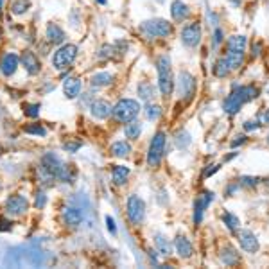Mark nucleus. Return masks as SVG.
I'll list each match as a JSON object with an SVG mask.
<instances>
[{
	"instance_id": "12",
	"label": "nucleus",
	"mask_w": 269,
	"mask_h": 269,
	"mask_svg": "<svg viewBox=\"0 0 269 269\" xmlns=\"http://www.w3.org/2000/svg\"><path fill=\"white\" fill-rule=\"evenodd\" d=\"M237 242H239V246H241V250L246 251V253H257L259 248H260L257 235L250 230L237 231Z\"/></svg>"
},
{
	"instance_id": "14",
	"label": "nucleus",
	"mask_w": 269,
	"mask_h": 269,
	"mask_svg": "<svg viewBox=\"0 0 269 269\" xmlns=\"http://www.w3.org/2000/svg\"><path fill=\"white\" fill-rule=\"evenodd\" d=\"M90 111H92V117L94 118H97V120H104V118H108L109 115L113 113V108H111V104H109L108 101L97 99V101L92 103Z\"/></svg>"
},
{
	"instance_id": "40",
	"label": "nucleus",
	"mask_w": 269,
	"mask_h": 269,
	"mask_svg": "<svg viewBox=\"0 0 269 269\" xmlns=\"http://www.w3.org/2000/svg\"><path fill=\"white\" fill-rule=\"evenodd\" d=\"M260 124L257 122V120H248V122H244V129L246 131H253V129H259Z\"/></svg>"
},
{
	"instance_id": "36",
	"label": "nucleus",
	"mask_w": 269,
	"mask_h": 269,
	"mask_svg": "<svg viewBox=\"0 0 269 269\" xmlns=\"http://www.w3.org/2000/svg\"><path fill=\"white\" fill-rule=\"evenodd\" d=\"M260 183V178H257V176H242L241 179H239V185H242V187H257V185Z\"/></svg>"
},
{
	"instance_id": "42",
	"label": "nucleus",
	"mask_w": 269,
	"mask_h": 269,
	"mask_svg": "<svg viewBox=\"0 0 269 269\" xmlns=\"http://www.w3.org/2000/svg\"><path fill=\"white\" fill-rule=\"evenodd\" d=\"M45 201H47V198H45V194L40 192V194H38V198H36V203H34V207H36V208H42L43 205H45Z\"/></svg>"
},
{
	"instance_id": "37",
	"label": "nucleus",
	"mask_w": 269,
	"mask_h": 269,
	"mask_svg": "<svg viewBox=\"0 0 269 269\" xmlns=\"http://www.w3.org/2000/svg\"><path fill=\"white\" fill-rule=\"evenodd\" d=\"M24 113L27 117H38L40 115V104H24Z\"/></svg>"
},
{
	"instance_id": "21",
	"label": "nucleus",
	"mask_w": 269,
	"mask_h": 269,
	"mask_svg": "<svg viewBox=\"0 0 269 269\" xmlns=\"http://www.w3.org/2000/svg\"><path fill=\"white\" fill-rule=\"evenodd\" d=\"M248 47V38L244 34H231L230 38L226 40V49L233 52H244Z\"/></svg>"
},
{
	"instance_id": "2",
	"label": "nucleus",
	"mask_w": 269,
	"mask_h": 269,
	"mask_svg": "<svg viewBox=\"0 0 269 269\" xmlns=\"http://www.w3.org/2000/svg\"><path fill=\"white\" fill-rule=\"evenodd\" d=\"M42 169L45 170L51 178H56L59 179V181H65V183H72L74 178H76V169H74V165L63 163L61 158L57 155H54V153L43 155Z\"/></svg>"
},
{
	"instance_id": "11",
	"label": "nucleus",
	"mask_w": 269,
	"mask_h": 269,
	"mask_svg": "<svg viewBox=\"0 0 269 269\" xmlns=\"http://www.w3.org/2000/svg\"><path fill=\"white\" fill-rule=\"evenodd\" d=\"M214 198H215V194H214L212 190H203V192L196 198V203H194V224H199V222H201L205 210H207L208 205L214 201Z\"/></svg>"
},
{
	"instance_id": "47",
	"label": "nucleus",
	"mask_w": 269,
	"mask_h": 269,
	"mask_svg": "<svg viewBox=\"0 0 269 269\" xmlns=\"http://www.w3.org/2000/svg\"><path fill=\"white\" fill-rule=\"evenodd\" d=\"M264 124H268V126H269V108L264 111Z\"/></svg>"
},
{
	"instance_id": "27",
	"label": "nucleus",
	"mask_w": 269,
	"mask_h": 269,
	"mask_svg": "<svg viewBox=\"0 0 269 269\" xmlns=\"http://www.w3.org/2000/svg\"><path fill=\"white\" fill-rule=\"evenodd\" d=\"M131 153V146L126 140H117L111 144V155L117 158H126Z\"/></svg>"
},
{
	"instance_id": "39",
	"label": "nucleus",
	"mask_w": 269,
	"mask_h": 269,
	"mask_svg": "<svg viewBox=\"0 0 269 269\" xmlns=\"http://www.w3.org/2000/svg\"><path fill=\"white\" fill-rule=\"evenodd\" d=\"M113 52H115L113 45H104V47L101 49V52H99V57H111V56H113Z\"/></svg>"
},
{
	"instance_id": "35",
	"label": "nucleus",
	"mask_w": 269,
	"mask_h": 269,
	"mask_svg": "<svg viewBox=\"0 0 269 269\" xmlns=\"http://www.w3.org/2000/svg\"><path fill=\"white\" fill-rule=\"evenodd\" d=\"M24 131L29 133V135H38V137H45L47 135V129L43 128V126H40V124H36V126H25Z\"/></svg>"
},
{
	"instance_id": "34",
	"label": "nucleus",
	"mask_w": 269,
	"mask_h": 269,
	"mask_svg": "<svg viewBox=\"0 0 269 269\" xmlns=\"http://www.w3.org/2000/svg\"><path fill=\"white\" fill-rule=\"evenodd\" d=\"M29 7H31V0H14L11 11L13 14H24L25 11H29Z\"/></svg>"
},
{
	"instance_id": "32",
	"label": "nucleus",
	"mask_w": 269,
	"mask_h": 269,
	"mask_svg": "<svg viewBox=\"0 0 269 269\" xmlns=\"http://www.w3.org/2000/svg\"><path fill=\"white\" fill-rule=\"evenodd\" d=\"M138 95H140V99L149 101L155 95V86L149 81H142L140 85H138Z\"/></svg>"
},
{
	"instance_id": "45",
	"label": "nucleus",
	"mask_w": 269,
	"mask_h": 269,
	"mask_svg": "<svg viewBox=\"0 0 269 269\" xmlns=\"http://www.w3.org/2000/svg\"><path fill=\"white\" fill-rule=\"evenodd\" d=\"M251 56H259L260 54V43H253V47H251Z\"/></svg>"
},
{
	"instance_id": "41",
	"label": "nucleus",
	"mask_w": 269,
	"mask_h": 269,
	"mask_svg": "<svg viewBox=\"0 0 269 269\" xmlns=\"http://www.w3.org/2000/svg\"><path fill=\"white\" fill-rule=\"evenodd\" d=\"M106 224H108V230L115 235V233H117V226H115L113 217H109V215H106Z\"/></svg>"
},
{
	"instance_id": "1",
	"label": "nucleus",
	"mask_w": 269,
	"mask_h": 269,
	"mask_svg": "<svg viewBox=\"0 0 269 269\" xmlns=\"http://www.w3.org/2000/svg\"><path fill=\"white\" fill-rule=\"evenodd\" d=\"M259 97V88L253 85H244V86H239L235 85L233 90L230 92L224 103H222V108L226 111L228 115H235L237 111H241V108L244 106L246 103H250V101L257 99Z\"/></svg>"
},
{
	"instance_id": "24",
	"label": "nucleus",
	"mask_w": 269,
	"mask_h": 269,
	"mask_svg": "<svg viewBox=\"0 0 269 269\" xmlns=\"http://www.w3.org/2000/svg\"><path fill=\"white\" fill-rule=\"evenodd\" d=\"M129 167L126 165H115L113 170H111V181H113L117 187H120V185H124L126 181H128L129 178Z\"/></svg>"
},
{
	"instance_id": "6",
	"label": "nucleus",
	"mask_w": 269,
	"mask_h": 269,
	"mask_svg": "<svg viewBox=\"0 0 269 269\" xmlns=\"http://www.w3.org/2000/svg\"><path fill=\"white\" fill-rule=\"evenodd\" d=\"M76 56H77L76 45L65 43V45H61V47L54 52V56H52V65H54L56 70H66V68H70L72 63L76 61Z\"/></svg>"
},
{
	"instance_id": "7",
	"label": "nucleus",
	"mask_w": 269,
	"mask_h": 269,
	"mask_svg": "<svg viewBox=\"0 0 269 269\" xmlns=\"http://www.w3.org/2000/svg\"><path fill=\"white\" fill-rule=\"evenodd\" d=\"M165 142H167V137L163 131H158L153 137L151 144H149V151H147V163L149 167H158L160 165L161 158H163V153H165Z\"/></svg>"
},
{
	"instance_id": "25",
	"label": "nucleus",
	"mask_w": 269,
	"mask_h": 269,
	"mask_svg": "<svg viewBox=\"0 0 269 269\" xmlns=\"http://www.w3.org/2000/svg\"><path fill=\"white\" fill-rule=\"evenodd\" d=\"M63 219H65V222L68 226H79L81 221H83V214H81V210H77V208L70 207L65 210Z\"/></svg>"
},
{
	"instance_id": "31",
	"label": "nucleus",
	"mask_w": 269,
	"mask_h": 269,
	"mask_svg": "<svg viewBox=\"0 0 269 269\" xmlns=\"http://www.w3.org/2000/svg\"><path fill=\"white\" fill-rule=\"evenodd\" d=\"M222 222L226 224V228L230 231H239V226H241V221H239V217L237 215H233L231 212H226V214H222Z\"/></svg>"
},
{
	"instance_id": "17",
	"label": "nucleus",
	"mask_w": 269,
	"mask_h": 269,
	"mask_svg": "<svg viewBox=\"0 0 269 269\" xmlns=\"http://www.w3.org/2000/svg\"><path fill=\"white\" fill-rule=\"evenodd\" d=\"M174 248H176V253H178L181 259H190L194 253V248L190 244V241L187 239L185 235H178L174 239Z\"/></svg>"
},
{
	"instance_id": "28",
	"label": "nucleus",
	"mask_w": 269,
	"mask_h": 269,
	"mask_svg": "<svg viewBox=\"0 0 269 269\" xmlns=\"http://www.w3.org/2000/svg\"><path fill=\"white\" fill-rule=\"evenodd\" d=\"M226 61L230 65L231 70H239L244 63V52H233V51H228L226 52Z\"/></svg>"
},
{
	"instance_id": "48",
	"label": "nucleus",
	"mask_w": 269,
	"mask_h": 269,
	"mask_svg": "<svg viewBox=\"0 0 269 269\" xmlns=\"http://www.w3.org/2000/svg\"><path fill=\"white\" fill-rule=\"evenodd\" d=\"M95 2H97V4H101V5L106 4V0H95Z\"/></svg>"
},
{
	"instance_id": "3",
	"label": "nucleus",
	"mask_w": 269,
	"mask_h": 269,
	"mask_svg": "<svg viewBox=\"0 0 269 269\" xmlns=\"http://www.w3.org/2000/svg\"><path fill=\"white\" fill-rule=\"evenodd\" d=\"M156 72H158V88L161 92V97L169 99L176 86V79L172 76V63L169 56H160L156 59Z\"/></svg>"
},
{
	"instance_id": "15",
	"label": "nucleus",
	"mask_w": 269,
	"mask_h": 269,
	"mask_svg": "<svg viewBox=\"0 0 269 269\" xmlns=\"http://www.w3.org/2000/svg\"><path fill=\"white\" fill-rule=\"evenodd\" d=\"M20 59H22V65H24V68L27 70L29 76H36V74L40 72V68H42L40 59L36 57V54L31 52V51H25Z\"/></svg>"
},
{
	"instance_id": "26",
	"label": "nucleus",
	"mask_w": 269,
	"mask_h": 269,
	"mask_svg": "<svg viewBox=\"0 0 269 269\" xmlns=\"http://www.w3.org/2000/svg\"><path fill=\"white\" fill-rule=\"evenodd\" d=\"M113 79H115L113 74H109V72H99V74L92 76V79H90V85L97 86V88H103V86L111 85V83H113Z\"/></svg>"
},
{
	"instance_id": "29",
	"label": "nucleus",
	"mask_w": 269,
	"mask_h": 269,
	"mask_svg": "<svg viewBox=\"0 0 269 269\" xmlns=\"http://www.w3.org/2000/svg\"><path fill=\"white\" fill-rule=\"evenodd\" d=\"M212 72H214V76H215V77H226L228 74L231 72L230 65H228V61H226V57H224V56L219 57L217 61L214 63Z\"/></svg>"
},
{
	"instance_id": "18",
	"label": "nucleus",
	"mask_w": 269,
	"mask_h": 269,
	"mask_svg": "<svg viewBox=\"0 0 269 269\" xmlns=\"http://www.w3.org/2000/svg\"><path fill=\"white\" fill-rule=\"evenodd\" d=\"M18 63L20 57L16 54H13V52H9V54H5L2 63H0V70H2L4 76H13L14 72H16V68H18Z\"/></svg>"
},
{
	"instance_id": "8",
	"label": "nucleus",
	"mask_w": 269,
	"mask_h": 269,
	"mask_svg": "<svg viewBox=\"0 0 269 269\" xmlns=\"http://www.w3.org/2000/svg\"><path fill=\"white\" fill-rule=\"evenodd\" d=\"M126 208H128L129 221H131L135 226H138V224L144 222V219H146V203H144V199H142L140 196L131 194V196L128 198V205H126Z\"/></svg>"
},
{
	"instance_id": "9",
	"label": "nucleus",
	"mask_w": 269,
	"mask_h": 269,
	"mask_svg": "<svg viewBox=\"0 0 269 269\" xmlns=\"http://www.w3.org/2000/svg\"><path fill=\"white\" fill-rule=\"evenodd\" d=\"M176 85H178V95L185 101L192 99V95L196 94V86H198L196 85V77L190 72H179Z\"/></svg>"
},
{
	"instance_id": "38",
	"label": "nucleus",
	"mask_w": 269,
	"mask_h": 269,
	"mask_svg": "<svg viewBox=\"0 0 269 269\" xmlns=\"http://www.w3.org/2000/svg\"><path fill=\"white\" fill-rule=\"evenodd\" d=\"M222 36H224V34H222V29H215V31H214V42H212V45H214V49H217L219 45H221L222 42H224V38H222Z\"/></svg>"
},
{
	"instance_id": "13",
	"label": "nucleus",
	"mask_w": 269,
	"mask_h": 269,
	"mask_svg": "<svg viewBox=\"0 0 269 269\" xmlns=\"http://www.w3.org/2000/svg\"><path fill=\"white\" fill-rule=\"evenodd\" d=\"M27 208L29 201L20 194H14V196L5 199V212L9 215H22L24 212H27Z\"/></svg>"
},
{
	"instance_id": "50",
	"label": "nucleus",
	"mask_w": 269,
	"mask_h": 269,
	"mask_svg": "<svg viewBox=\"0 0 269 269\" xmlns=\"http://www.w3.org/2000/svg\"><path fill=\"white\" fill-rule=\"evenodd\" d=\"M268 5H269V0H268Z\"/></svg>"
},
{
	"instance_id": "19",
	"label": "nucleus",
	"mask_w": 269,
	"mask_h": 269,
	"mask_svg": "<svg viewBox=\"0 0 269 269\" xmlns=\"http://www.w3.org/2000/svg\"><path fill=\"white\" fill-rule=\"evenodd\" d=\"M221 262L228 268H233L241 262V255H239V251L233 248V246H226V248H222L221 250Z\"/></svg>"
},
{
	"instance_id": "43",
	"label": "nucleus",
	"mask_w": 269,
	"mask_h": 269,
	"mask_svg": "<svg viewBox=\"0 0 269 269\" xmlns=\"http://www.w3.org/2000/svg\"><path fill=\"white\" fill-rule=\"evenodd\" d=\"M219 170V165H208V169L203 172V178H208V176H212V174H215Z\"/></svg>"
},
{
	"instance_id": "4",
	"label": "nucleus",
	"mask_w": 269,
	"mask_h": 269,
	"mask_svg": "<svg viewBox=\"0 0 269 269\" xmlns=\"http://www.w3.org/2000/svg\"><path fill=\"white\" fill-rule=\"evenodd\" d=\"M174 31L172 24L165 18H153L146 20L140 24V33L147 38H167Z\"/></svg>"
},
{
	"instance_id": "46",
	"label": "nucleus",
	"mask_w": 269,
	"mask_h": 269,
	"mask_svg": "<svg viewBox=\"0 0 269 269\" xmlns=\"http://www.w3.org/2000/svg\"><path fill=\"white\" fill-rule=\"evenodd\" d=\"M237 138H239V140H233V142H231V147H237L239 144H244V142H246L244 135H241V137H237Z\"/></svg>"
},
{
	"instance_id": "16",
	"label": "nucleus",
	"mask_w": 269,
	"mask_h": 269,
	"mask_svg": "<svg viewBox=\"0 0 269 269\" xmlns=\"http://www.w3.org/2000/svg\"><path fill=\"white\" fill-rule=\"evenodd\" d=\"M170 16L174 22H185L190 16V7L185 4L183 0H174L170 4Z\"/></svg>"
},
{
	"instance_id": "22",
	"label": "nucleus",
	"mask_w": 269,
	"mask_h": 269,
	"mask_svg": "<svg viewBox=\"0 0 269 269\" xmlns=\"http://www.w3.org/2000/svg\"><path fill=\"white\" fill-rule=\"evenodd\" d=\"M155 248L161 257L172 255V244H170L169 239H167L165 235H161V233H156L155 235Z\"/></svg>"
},
{
	"instance_id": "5",
	"label": "nucleus",
	"mask_w": 269,
	"mask_h": 269,
	"mask_svg": "<svg viewBox=\"0 0 269 269\" xmlns=\"http://www.w3.org/2000/svg\"><path fill=\"white\" fill-rule=\"evenodd\" d=\"M140 111V104L133 99H120L113 106V118L120 124H128L135 120Z\"/></svg>"
},
{
	"instance_id": "49",
	"label": "nucleus",
	"mask_w": 269,
	"mask_h": 269,
	"mask_svg": "<svg viewBox=\"0 0 269 269\" xmlns=\"http://www.w3.org/2000/svg\"><path fill=\"white\" fill-rule=\"evenodd\" d=\"M268 146H269V135H268Z\"/></svg>"
},
{
	"instance_id": "23",
	"label": "nucleus",
	"mask_w": 269,
	"mask_h": 269,
	"mask_svg": "<svg viewBox=\"0 0 269 269\" xmlns=\"http://www.w3.org/2000/svg\"><path fill=\"white\" fill-rule=\"evenodd\" d=\"M47 38L49 42L52 43V45H61L63 42H65V31H63L61 27L57 24H49L47 27Z\"/></svg>"
},
{
	"instance_id": "33",
	"label": "nucleus",
	"mask_w": 269,
	"mask_h": 269,
	"mask_svg": "<svg viewBox=\"0 0 269 269\" xmlns=\"http://www.w3.org/2000/svg\"><path fill=\"white\" fill-rule=\"evenodd\" d=\"M144 111H146L147 120H158L161 115V106L160 104H155V103H147Z\"/></svg>"
},
{
	"instance_id": "20",
	"label": "nucleus",
	"mask_w": 269,
	"mask_h": 269,
	"mask_svg": "<svg viewBox=\"0 0 269 269\" xmlns=\"http://www.w3.org/2000/svg\"><path fill=\"white\" fill-rule=\"evenodd\" d=\"M63 92L66 99H76L81 92V81L77 77H66L63 83Z\"/></svg>"
},
{
	"instance_id": "44",
	"label": "nucleus",
	"mask_w": 269,
	"mask_h": 269,
	"mask_svg": "<svg viewBox=\"0 0 269 269\" xmlns=\"http://www.w3.org/2000/svg\"><path fill=\"white\" fill-rule=\"evenodd\" d=\"M79 142L77 144H63V149H66V151H70V153H74V151H77L79 149Z\"/></svg>"
},
{
	"instance_id": "30",
	"label": "nucleus",
	"mask_w": 269,
	"mask_h": 269,
	"mask_svg": "<svg viewBox=\"0 0 269 269\" xmlns=\"http://www.w3.org/2000/svg\"><path fill=\"white\" fill-rule=\"evenodd\" d=\"M140 133H142V124L137 122V120L128 122L126 128H124V135H126V138H129V140H137V138L140 137Z\"/></svg>"
},
{
	"instance_id": "10",
	"label": "nucleus",
	"mask_w": 269,
	"mask_h": 269,
	"mask_svg": "<svg viewBox=\"0 0 269 269\" xmlns=\"http://www.w3.org/2000/svg\"><path fill=\"white\" fill-rule=\"evenodd\" d=\"M201 42V24L199 22H192V24L183 25L181 29V43L185 47L194 49L198 47Z\"/></svg>"
}]
</instances>
